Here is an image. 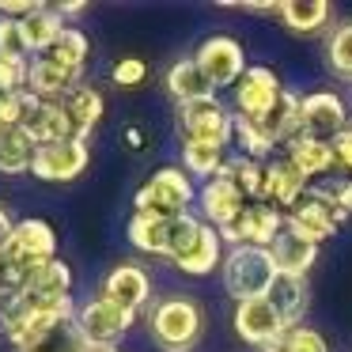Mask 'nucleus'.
<instances>
[{
	"mask_svg": "<svg viewBox=\"0 0 352 352\" xmlns=\"http://www.w3.org/2000/svg\"><path fill=\"white\" fill-rule=\"evenodd\" d=\"M80 311V303L72 296H31V292H16V296H4L0 307V337L19 349V344L42 337L46 329L72 322Z\"/></svg>",
	"mask_w": 352,
	"mask_h": 352,
	"instance_id": "1",
	"label": "nucleus"
},
{
	"mask_svg": "<svg viewBox=\"0 0 352 352\" xmlns=\"http://www.w3.org/2000/svg\"><path fill=\"white\" fill-rule=\"evenodd\" d=\"M223 235L205 223L201 216H178L175 220V243H170V265L186 276H208L223 265Z\"/></svg>",
	"mask_w": 352,
	"mask_h": 352,
	"instance_id": "2",
	"label": "nucleus"
},
{
	"mask_svg": "<svg viewBox=\"0 0 352 352\" xmlns=\"http://www.w3.org/2000/svg\"><path fill=\"white\" fill-rule=\"evenodd\" d=\"M148 329H152V341L163 352H190L205 333V311L190 296H167L152 307Z\"/></svg>",
	"mask_w": 352,
	"mask_h": 352,
	"instance_id": "3",
	"label": "nucleus"
},
{
	"mask_svg": "<svg viewBox=\"0 0 352 352\" xmlns=\"http://www.w3.org/2000/svg\"><path fill=\"white\" fill-rule=\"evenodd\" d=\"M220 273L228 296L235 303H246V299L269 296V288L276 280V261L265 246H228Z\"/></svg>",
	"mask_w": 352,
	"mask_h": 352,
	"instance_id": "4",
	"label": "nucleus"
},
{
	"mask_svg": "<svg viewBox=\"0 0 352 352\" xmlns=\"http://www.w3.org/2000/svg\"><path fill=\"white\" fill-rule=\"evenodd\" d=\"M193 201H197V186H193V178L186 175L182 167H160L137 190L133 205H137V212L163 216V220H178V216H190Z\"/></svg>",
	"mask_w": 352,
	"mask_h": 352,
	"instance_id": "5",
	"label": "nucleus"
},
{
	"mask_svg": "<svg viewBox=\"0 0 352 352\" xmlns=\"http://www.w3.org/2000/svg\"><path fill=\"white\" fill-rule=\"evenodd\" d=\"M178 133H182V140H197V144H212L228 152V144L235 140V110H228L220 99L178 107Z\"/></svg>",
	"mask_w": 352,
	"mask_h": 352,
	"instance_id": "6",
	"label": "nucleus"
},
{
	"mask_svg": "<svg viewBox=\"0 0 352 352\" xmlns=\"http://www.w3.org/2000/svg\"><path fill=\"white\" fill-rule=\"evenodd\" d=\"M193 61H197V69L205 72V80L216 91H220V87H235L239 80L246 76V54L231 34H212V38H205L197 46V54H193Z\"/></svg>",
	"mask_w": 352,
	"mask_h": 352,
	"instance_id": "7",
	"label": "nucleus"
},
{
	"mask_svg": "<svg viewBox=\"0 0 352 352\" xmlns=\"http://www.w3.org/2000/svg\"><path fill=\"white\" fill-rule=\"evenodd\" d=\"M91 163V144L87 140H54V144H38L34 152V167L31 175L42 182H76Z\"/></svg>",
	"mask_w": 352,
	"mask_h": 352,
	"instance_id": "8",
	"label": "nucleus"
},
{
	"mask_svg": "<svg viewBox=\"0 0 352 352\" xmlns=\"http://www.w3.org/2000/svg\"><path fill=\"white\" fill-rule=\"evenodd\" d=\"M133 322H137V314L118 307V303H110V299H102V296L80 303V311H76V326H80V333H84L87 344H118L133 329Z\"/></svg>",
	"mask_w": 352,
	"mask_h": 352,
	"instance_id": "9",
	"label": "nucleus"
},
{
	"mask_svg": "<svg viewBox=\"0 0 352 352\" xmlns=\"http://www.w3.org/2000/svg\"><path fill=\"white\" fill-rule=\"evenodd\" d=\"M284 91H288V87L276 80L273 69H265V65H250V69H246V76L235 84V118L261 122V118H265L269 110L280 102Z\"/></svg>",
	"mask_w": 352,
	"mask_h": 352,
	"instance_id": "10",
	"label": "nucleus"
},
{
	"mask_svg": "<svg viewBox=\"0 0 352 352\" xmlns=\"http://www.w3.org/2000/svg\"><path fill=\"white\" fill-rule=\"evenodd\" d=\"M280 231H284V212L280 208L269 205V201H250V205L243 208V216H239L228 231H220V235H223L228 246H265L269 250Z\"/></svg>",
	"mask_w": 352,
	"mask_h": 352,
	"instance_id": "11",
	"label": "nucleus"
},
{
	"mask_svg": "<svg viewBox=\"0 0 352 352\" xmlns=\"http://www.w3.org/2000/svg\"><path fill=\"white\" fill-rule=\"evenodd\" d=\"M349 220V212H341V208H333L329 201L314 197L311 190H307V197L299 201L296 208H288L284 212V228L296 231L299 239H307V243H326V239L337 235V228Z\"/></svg>",
	"mask_w": 352,
	"mask_h": 352,
	"instance_id": "12",
	"label": "nucleus"
},
{
	"mask_svg": "<svg viewBox=\"0 0 352 352\" xmlns=\"http://www.w3.org/2000/svg\"><path fill=\"white\" fill-rule=\"evenodd\" d=\"M352 110L344 107V99L337 91H311L299 102V122H303V133L314 140H333L349 129Z\"/></svg>",
	"mask_w": 352,
	"mask_h": 352,
	"instance_id": "13",
	"label": "nucleus"
},
{
	"mask_svg": "<svg viewBox=\"0 0 352 352\" xmlns=\"http://www.w3.org/2000/svg\"><path fill=\"white\" fill-rule=\"evenodd\" d=\"M231 322H235V333L243 337L246 344H254V349H269V344L280 341V333L288 329V322L276 314V307L269 303L265 296L235 303V318Z\"/></svg>",
	"mask_w": 352,
	"mask_h": 352,
	"instance_id": "14",
	"label": "nucleus"
},
{
	"mask_svg": "<svg viewBox=\"0 0 352 352\" xmlns=\"http://www.w3.org/2000/svg\"><path fill=\"white\" fill-rule=\"evenodd\" d=\"M250 205L246 201V193L239 190L231 178H212V182H205L197 190V208H201V220L205 223H212L216 231H228L231 223L243 216V208Z\"/></svg>",
	"mask_w": 352,
	"mask_h": 352,
	"instance_id": "15",
	"label": "nucleus"
},
{
	"mask_svg": "<svg viewBox=\"0 0 352 352\" xmlns=\"http://www.w3.org/2000/svg\"><path fill=\"white\" fill-rule=\"evenodd\" d=\"M99 296L110 299V303H118V307H125V311H133V314H140L152 303V276L140 265H133V261H122V265H114L102 276Z\"/></svg>",
	"mask_w": 352,
	"mask_h": 352,
	"instance_id": "16",
	"label": "nucleus"
},
{
	"mask_svg": "<svg viewBox=\"0 0 352 352\" xmlns=\"http://www.w3.org/2000/svg\"><path fill=\"white\" fill-rule=\"evenodd\" d=\"M23 129L31 133L34 144H54V140H69L72 137V122H69L65 102L61 99H34L31 91H27Z\"/></svg>",
	"mask_w": 352,
	"mask_h": 352,
	"instance_id": "17",
	"label": "nucleus"
},
{
	"mask_svg": "<svg viewBox=\"0 0 352 352\" xmlns=\"http://www.w3.org/2000/svg\"><path fill=\"white\" fill-rule=\"evenodd\" d=\"M307 190H311V182H307L284 155L265 163V190H261V201H269V205H276L280 212H288V208H296L299 201L307 197Z\"/></svg>",
	"mask_w": 352,
	"mask_h": 352,
	"instance_id": "18",
	"label": "nucleus"
},
{
	"mask_svg": "<svg viewBox=\"0 0 352 352\" xmlns=\"http://www.w3.org/2000/svg\"><path fill=\"white\" fill-rule=\"evenodd\" d=\"M125 235H129L133 250L152 254V258H170V243H175V220L148 216V212H133Z\"/></svg>",
	"mask_w": 352,
	"mask_h": 352,
	"instance_id": "19",
	"label": "nucleus"
},
{
	"mask_svg": "<svg viewBox=\"0 0 352 352\" xmlns=\"http://www.w3.org/2000/svg\"><path fill=\"white\" fill-rule=\"evenodd\" d=\"M163 87H167V95L178 102V107H190V102H201V99H216V87L205 80V72L197 69L193 57H178V61L167 69Z\"/></svg>",
	"mask_w": 352,
	"mask_h": 352,
	"instance_id": "20",
	"label": "nucleus"
},
{
	"mask_svg": "<svg viewBox=\"0 0 352 352\" xmlns=\"http://www.w3.org/2000/svg\"><path fill=\"white\" fill-rule=\"evenodd\" d=\"M284 160L299 170V175L311 182V178H322L337 167V155H333V144L329 140H314L307 133H299L292 144H284Z\"/></svg>",
	"mask_w": 352,
	"mask_h": 352,
	"instance_id": "21",
	"label": "nucleus"
},
{
	"mask_svg": "<svg viewBox=\"0 0 352 352\" xmlns=\"http://www.w3.org/2000/svg\"><path fill=\"white\" fill-rule=\"evenodd\" d=\"M84 76H76V72L61 69V65L54 61V57H31V76H27V91L34 95V99H65V95L72 91V87L80 84Z\"/></svg>",
	"mask_w": 352,
	"mask_h": 352,
	"instance_id": "22",
	"label": "nucleus"
},
{
	"mask_svg": "<svg viewBox=\"0 0 352 352\" xmlns=\"http://www.w3.org/2000/svg\"><path fill=\"white\" fill-rule=\"evenodd\" d=\"M65 110H69V122H72V137L76 140H91L95 125L102 122V110H107V102H102V95L95 91L91 84H76L69 95H65Z\"/></svg>",
	"mask_w": 352,
	"mask_h": 352,
	"instance_id": "23",
	"label": "nucleus"
},
{
	"mask_svg": "<svg viewBox=\"0 0 352 352\" xmlns=\"http://www.w3.org/2000/svg\"><path fill=\"white\" fill-rule=\"evenodd\" d=\"M269 254H273V261H276V273H288V276H307L311 265L318 261V246L299 239L296 231H288V228L276 235V243L269 246Z\"/></svg>",
	"mask_w": 352,
	"mask_h": 352,
	"instance_id": "24",
	"label": "nucleus"
},
{
	"mask_svg": "<svg viewBox=\"0 0 352 352\" xmlns=\"http://www.w3.org/2000/svg\"><path fill=\"white\" fill-rule=\"evenodd\" d=\"M19 31H23V46H27V57H42L54 50V42L65 34V23L50 4H42L38 12H31L27 19H19Z\"/></svg>",
	"mask_w": 352,
	"mask_h": 352,
	"instance_id": "25",
	"label": "nucleus"
},
{
	"mask_svg": "<svg viewBox=\"0 0 352 352\" xmlns=\"http://www.w3.org/2000/svg\"><path fill=\"white\" fill-rule=\"evenodd\" d=\"M276 16H280V23L292 34H318L329 27L333 8H329L326 0H280Z\"/></svg>",
	"mask_w": 352,
	"mask_h": 352,
	"instance_id": "26",
	"label": "nucleus"
},
{
	"mask_svg": "<svg viewBox=\"0 0 352 352\" xmlns=\"http://www.w3.org/2000/svg\"><path fill=\"white\" fill-rule=\"evenodd\" d=\"M299 95L296 91H284L280 95V102H276L273 110H269L265 118H261V133H265L269 140H273V148H284V144H292V140L303 133V122H299Z\"/></svg>",
	"mask_w": 352,
	"mask_h": 352,
	"instance_id": "27",
	"label": "nucleus"
},
{
	"mask_svg": "<svg viewBox=\"0 0 352 352\" xmlns=\"http://www.w3.org/2000/svg\"><path fill=\"white\" fill-rule=\"evenodd\" d=\"M23 258L31 261H46V258H57V231L54 223L38 220V216H27V220L16 223V239H12Z\"/></svg>",
	"mask_w": 352,
	"mask_h": 352,
	"instance_id": "28",
	"label": "nucleus"
},
{
	"mask_svg": "<svg viewBox=\"0 0 352 352\" xmlns=\"http://www.w3.org/2000/svg\"><path fill=\"white\" fill-rule=\"evenodd\" d=\"M265 299L276 307V314H280L288 326H299V318H303V311H307V276L276 273V280H273V288H269Z\"/></svg>",
	"mask_w": 352,
	"mask_h": 352,
	"instance_id": "29",
	"label": "nucleus"
},
{
	"mask_svg": "<svg viewBox=\"0 0 352 352\" xmlns=\"http://www.w3.org/2000/svg\"><path fill=\"white\" fill-rule=\"evenodd\" d=\"M23 292H31V296H72V269H69V261H61V258L34 261Z\"/></svg>",
	"mask_w": 352,
	"mask_h": 352,
	"instance_id": "30",
	"label": "nucleus"
},
{
	"mask_svg": "<svg viewBox=\"0 0 352 352\" xmlns=\"http://www.w3.org/2000/svg\"><path fill=\"white\" fill-rule=\"evenodd\" d=\"M34 152H38V144L31 140V133L23 125L0 133V175H31Z\"/></svg>",
	"mask_w": 352,
	"mask_h": 352,
	"instance_id": "31",
	"label": "nucleus"
},
{
	"mask_svg": "<svg viewBox=\"0 0 352 352\" xmlns=\"http://www.w3.org/2000/svg\"><path fill=\"white\" fill-rule=\"evenodd\" d=\"M223 163H228L223 148L197 144V140H182V170L190 178H205V182H212V178L223 175Z\"/></svg>",
	"mask_w": 352,
	"mask_h": 352,
	"instance_id": "32",
	"label": "nucleus"
},
{
	"mask_svg": "<svg viewBox=\"0 0 352 352\" xmlns=\"http://www.w3.org/2000/svg\"><path fill=\"white\" fill-rule=\"evenodd\" d=\"M16 352H87V341H84V333H80L76 318H72V322H61V326L46 329V333L34 337V341L19 344Z\"/></svg>",
	"mask_w": 352,
	"mask_h": 352,
	"instance_id": "33",
	"label": "nucleus"
},
{
	"mask_svg": "<svg viewBox=\"0 0 352 352\" xmlns=\"http://www.w3.org/2000/svg\"><path fill=\"white\" fill-rule=\"evenodd\" d=\"M46 57H54L61 69L84 76V65H87V57H91V42H87V34L80 31V27H65V34L54 42V50H50Z\"/></svg>",
	"mask_w": 352,
	"mask_h": 352,
	"instance_id": "34",
	"label": "nucleus"
},
{
	"mask_svg": "<svg viewBox=\"0 0 352 352\" xmlns=\"http://www.w3.org/2000/svg\"><path fill=\"white\" fill-rule=\"evenodd\" d=\"M223 178L239 186L246 193V201H261V190H265V163L250 160V155H231L223 163Z\"/></svg>",
	"mask_w": 352,
	"mask_h": 352,
	"instance_id": "35",
	"label": "nucleus"
},
{
	"mask_svg": "<svg viewBox=\"0 0 352 352\" xmlns=\"http://www.w3.org/2000/svg\"><path fill=\"white\" fill-rule=\"evenodd\" d=\"M326 65L337 80L352 84V23H337L326 38Z\"/></svg>",
	"mask_w": 352,
	"mask_h": 352,
	"instance_id": "36",
	"label": "nucleus"
},
{
	"mask_svg": "<svg viewBox=\"0 0 352 352\" xmlns=\"http://www.w3.org/2000/svg\"><path fill=\"white\" fill-rule=\"evenodd\" d=\"M261 352H329V344L314 326H303V322H299V326H288L280 333V341H273Z\"/></svg>",
	"mask_w": 352,
	"mask_h": 352,
	"instance_id": "37",
	"label": "nucleus"
},
{
	"mask_svg": "<svg viewBox=\"0 0 352 352\" xmlns=\"http://www.w3.org/2000/svg\"><path fill=\"white\" fill-rule=\"evenodd\" d=\"M27 76H31V57H23V54H0V95L27 91Z\"/></svg>",
	"mask_w": 352,
	"mask_h": 352,
	"instance_id": "38",
	"label": "nucleus"
},
{
	"mask_svg": "<svg viewBox=\"0 0 352 352\" xmlns=\"http://www.w3.org/2000/svg\"><path fill=\"white\" fill-rule=\"evenodd\" d=\"M27 118V91L19 95H0V133L19 129Z\"/></svg>",
	"mask_w": 352,
	"mask_h": 352,
	"instance_id": "39",
	"label": "nucleus"
},
{
	"mask_svg": "<svg viewBox=\"0 0 352 352\" xmlns=\"http://www.w3.org/2000/svg\"><path fill=\"white\" fill-rule=\"evenodd\" d=\"M110 80H114L118 87H140L148 80V65L140 61V57H122V61L114 65V72H110Z\"/></svg>",
	"mask_w": 352,
	"mask_h": 352,
	"instance_id": "40",
	"label": "nucleus"
},
{
	"mask_svg": "<svg viewBox=\"0 0 352 352\" xmlns=\"http://www.w3.org/2000/svg\"><path fill=\"white\" fill-rule=\"evenodd\" d=\"M0 54H23V31H19V19H0Z\"/></svg>",
	"mask_w": 352,
	"mask_h": 352,
	"instance_id": "41",
	"label": "nucleus"
},
{
	"mask_svg": "<svg viewBox=\"0 0 352 352\" xmlns=\"http://www.w3.org/2000/svg\"><path fill=\"white\" fill-rule=\"evenodd\" d=\"M329 144H333L337 167H341V170H349V178H352V129H344L341 137H333Z\"/></svg>",
	"mask_w": 352,
	"mask_h": 352,
	"instance_id": "42",
	"label": "nucleus"
},
{
	"mask_svg": "<svg viewBox=\"0 0 352 352\" xmlns=\"http://www.w3.org/2000/svg\"><path fill=\"white\" fill-rule=\"evenodd\" d=\"M42 4H34V0H0V19H27Z\"/></svg>",
	"mask_w": 352,
	"mask_h": 352,
	"instance_id": "43",
	"label": "nucleus"
},
{
	"mask_svg": "<svg viewBox=\"0 0 352 352\" xmlns=\"http://www.w3.org/2000/svg\"><path fill=\"white\" fill-rule=\"evenodd\" d=\"M16 223H19V220H12L8 208H0V254L8 250L12 239H16Z\"/></svg>",
	"mask_w": 352,
	"mask_h": 352,
	"instance_id": "44",
	"label": "nucleus"
},
{
	"mask_svg": "<svg viewBox=\"0 0 352 352\" xmlns=\"http://www.w3.org/2000/svg\"><path fill=\"white\" fill-rule=\"evenodd\" d=\"M50 8H54L57 12V16H84V12H87V4H84V0H61V4H50Z\"/></svg>",
	"mask_w": 352,
	"mask_h": 352,
	"instance_id": "45",
	"label": "nucleus"
},
{
	"mask_svg": "<svg viewBox=\"0 0 352 352\" xmlns=\"http://www.w3.org/2000/svg\"><path fill=\"white\" fill-rule=\"evenodd\" d=\"M125 144H129L133 152H140V148H144V133H140L137 125H129V129H125Z\"/></svg>",
	"mask_w": 352,
	"mask_h": 352,
	"instance_id": "46",
	"label": "nucleus"
},
{
	"mask_svg": "<svg viewBox=\"0 0 352 352\" xmlns=\"http://www.w3.org/2000/svg\"><path fill=\"white\" fill-rule=\"evenodd\" d=\"M87 352H122L118 344H87Z\"/></svg>",
	"mask_w": 352,
	"mask_h": 352,
	"instance_id": "47",
	"label": "nucleus"
},
{
	"mask_svg": "<svg viewBox=\"0 0 352 352\" xmlns=\"http://www.w3.org/2000/svg\"><path fill=\"white\" fill-rule=\"evenodd\" d=\"M4 296H8V292H4V288H0V307H4Z\"/></svg>",
	"mask_w": 352,
	"mask_h": 352,
	"instance_id": "48",
	"label": "nucleus"
},
{
	"mask_svg": "<svg viewBox=\"0 0 352 352\" xmlns=\"http://www.w3.org/2000/svg\"><path fill=\"white\" fill-rule=\"evenodd\" d=\"M349 129H352V118H349Z\"/></svg>",
	"mask_w": 352,
	"mask_h": 352,
	"instance_id": "49",
	"label": "nucleus"
},
{
	"mask_svg": "<svg viewBox=\"0 0 352 352\" xmlns=\"http://www.w3.org/2000/svg\"><path fill=\"white\" fill-rule=\"evenodd\" d=\"M0 341H4V337H0Z\"/></svg>",
	"mask_w": 352,
	"mask_h": 352,
	"instance_id": "50",
	"label": "nucleus"
}]
</instances>
